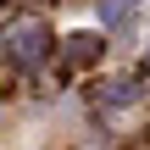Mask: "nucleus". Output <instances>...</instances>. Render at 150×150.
I'll list each match as a JSON object with an SVG mask.
<instances>
[]
</instances>
